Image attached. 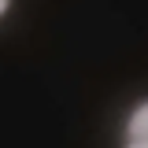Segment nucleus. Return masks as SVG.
Instances as JSON below:
<instances>
[{"instance_id":"obj_1","label":"nucleus","mask_w":148,"mask_h":148,"mask_svg":"<svg viewBox=\"0 0 148 148\" xmlns=\"http://www.w3.org/2000/svg\"><path fill=\"white\" fill-rule=\"evenodd\" d=\"M130 137H148V100L130 115Z\"/></svg>"},{"instance_id":"obj_2","label":"nucleus","mask_w":148,"mask_h":148,"mask_svg":"<svg viewBox=\"0 0 148 148\" xmlns=\"http://www.w3.org/2000/svg\"><path fill=\"white\" fill-rule=\"evenodd\" d=\"M130 148H148V137H130Z\"/></svg>"},{"instance_id":"obj_3","label":"nucleus","mask_w":148,"mask_h":148,"mask_svg":"<svg viewBox=\"0 0 148 148\" xmlns=\"http://www.w3.org/2000/svg\"><path fill=\"white\" fill-rule=\"evenodd\" d=\"M8 4H11V0H0V15H4V11H8Z\"/></svg>"}]
</instances>
